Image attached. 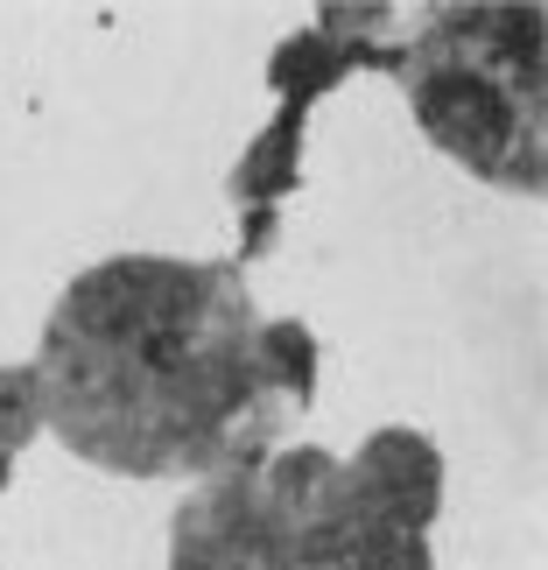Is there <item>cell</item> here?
<instances>
[{
    "mask_svg": "<svg viewBox=\"0 0 548 570\" xmlns=\"http://www.w3.org/2000/svg\"><path fill=\"white\" fill-rule=\"evenodd\" d=\"M42 430L120 479H211L275 451L317 345L253 311L218 261L113 254L57 296L36 345Z\"/></svg>",
    "mask_w": 548,
    "mask_h": 570,
    "instance_id": "1",
    "label": "cell"
},
{
    "mask_svg": "<svg viewBox=\"0 0 548 570\" xmlns=\"http://www.w3.org/2000/svg\"><path fill=\"white\" fill-rule=\"evenodd\" d=\"M444 458L422 430H372L352 458L296 444L197 479L169 570H436Z\"/></svg>",
    "mask_w": 548,
    "mask_h": 570,
    "instance_id": "2",
    "label": "cell"
},
{
    "mask_svg": "<svg viewBox=\"0 0 548 570\" xmlns=\"http://www.w3.org/2000/svg\"><path fill=\"white\" fill-rule=\"evenodd\" d=\"M401 85L450 163L541 197V8H436L401 57Z\"/></svg>",
    "mask_w": 548,
    "mask_h": 570,
    "instance_id": "3",
    "label": "cell"
},
{
    "mask_svg": "<svg viewBox=\"0 0 548 570\" xmlns=\"http://www.w3.org/2000/svg\"><path fill=\"white\" fill-rule=\"evenodd\" d=\"M42 436V394L36 366H0V487L14 479V458Z\"/></svg>",
    "mask_w": 548,
    "mask_h": 570,
    "instance_id": "4",
    "label": "cell"
}]
</instances>
